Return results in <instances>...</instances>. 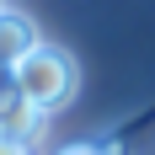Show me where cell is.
<instances>
[{"label":"cell","mask_w":155,"mask_h":155,"mask_svg":"<svg viewBox=\"0 0 155 155\" xmlns=\"http://www.w3.org/2000/svg\"><path fill=\"white\" fill-rule=\"evenodd\" d=\"M11 86L48 118V112L70 107V96H75V86H80V70H75V59H70L64 48L43 43L38 54H27V59L11 70Z\"/></svg>","instance_id":"cell-1"},{"label":"cell","mask_w":155,"mask_h":155,"mask_svg":"<svg viewBox=\"0 0 155 155\" xmlns=\"http://www.w3.org/2000/svg\"><path fill=\"white\" fill-rule=\"evenodd\" d=\"M38 48H43L38 21H32L27 11H16V5H0V70L11 75L16 64L27 59V54H38Z\"/></svg>","instance_id":"cell-2"},{"label":"cell","mask_w":155,"mask_h":155,"mask_svg":"<svg viewBox=\"0 0 155 155\" xmlns=\"http://www.w3.org/2000/svg\"><path fill=\"white\" fill-rule=\"evenodd\" d=\"M43 128H48V118L32 107L16 86L0 91V139H16V144H27V150H32V139H38Z\"/></svg>","instance_id":"cell-3"},{"label":"cell","mask_w":155,"mask_h":155,"mask_svg":"<svg viewBox=\"0 0 155 155\" xmlns=\"http://www.w3.org/2000/svg\"><path fill=\"white\" fill-rule=\"evenodd\" d=\"M59 155H118V150H102V144H64Z\"/></svg>","instance_id":"cell-4"},{"label":"cell","mask_w":155,"mask_h":155,"mask_svg":"<svg viewBox=\"0 0 155 155\" xmlns=\"http://www.w3.org/2000/svg\"><path fill=\"white\" fill-rule=\"evenodd\" d=\"M0 155H32L27 144H16V139H0Z\"/></svg>","instance_id":"cell-5"}]
</instances>
